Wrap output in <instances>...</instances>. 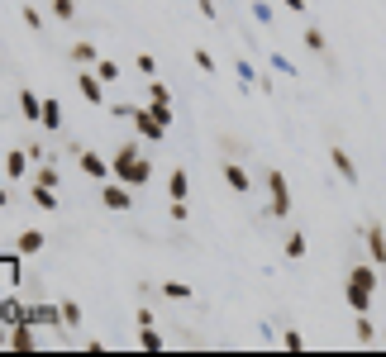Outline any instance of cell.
I'll return each instance as SVG.
<instances>
[{"label": "cell", "instance_id": "1", "mask_svg": "<svg viewBox=\"0 0 386 357\" xmlns=\"http://www.w3.org/2000/svg\"><path fill=\"white\" fill-rule=\"evenodd\" d=\"M114 176H119V181H129V186H148V176H153V167H148V158H143V153H138L134 143H119V148H114Z\"/></svg>", "mask_w": 386, "mask_h": 357}, {"label": "cell", "instance_id": "2", "mask_svg": "<svg viewBox=\"0 0 386 357\" xmlns=\"http://www.w3.org/2000/svg\"><path fill=\"white\" fill-rule=\"evenodd\" d=\"M267 215H276V220H286L291 215V186H286V176H281V167H267Z\"/></svg>", "mask_w": 386, "mask_h": 357}, {"label": "cell", "instance_id": "3", "mask_svg": "<svg viewBox=\"0 0 386 357\" xmlns=\"http://www.w3.org/2000/svg\"><path fill=\"white\" fill-rule=\"evenodd\" d=\"M101 205L105 210H134V186L129 181H119V176H110V181H101Z\"/></svg>", "mask_w": 386, "mask_h": 357}, {"label": "cell", "instance_id": "4", "mask_svg": "<svg viewBox=\"0 0 386 357\" xmlns=\"http://www.w3.org/2000/svg\"><path fill=\"white\" fill-rule=\"evenodd\" d=\"M105 86L110 82H105L96 67H82V72H77V91H82L86 105H105Z\"/></svg>", "mask_w": 386, "mask_h": 357}, {"label": "cell", "instance_id": "5", "mask_svg": "<svg viewBox=\"0 0 386 357\" xmlns=\"http://www.w3.org/2000/svg\"><path fill=\"white\" fill-rule=\"evenodd\" d=\"M134 129H138V138H148V143L167 138V124L153 114V105H134Z\"/></svg>", "mask_w": 386, "mask_h": 357}, {"label": "cell", "instance_id": "6", "mask_svg": "<svg viewBox=\"0 0 386 357\" xmlns=\"http://www.w3.org/2000/svg\"><path fill=\"white\" fill-rule=\"evenodd\" d=\"M77 167H82V176H91V181H110V176H114V167L105 162L101 153H91V148L77 153Z\"/></svg>", "mask_w": 386, "mask_h": 357}, {"label": "cell", "instance_id": "7", "mask_svg": "<svg viewBox=\"0 0 386 357\" xmlns=\"http://www.w3.org/2000/svg\"><path fill=\"white\" fill-rule=\"evenodd\" d=\"M343 301H348L353 314H372V291L362 286L358 276H348V281H343Z\"/></svg>", "mask_w": 386, "mask_h": 357}, {"label": "cell", "instance_id": "8", "mask_svg": "<svg viewBox=\"0 0 386 357\" xmlns=\"http://www.w3.org/2000/svg\"><path fill=\"white\" fill-rule=\"evenodd\" d=\"M220 172H224V186H229L234 195H248L253 191V176H248V167H244V162H224Z\"/></svg>", "mask_w": 386, "mask_h": 357}, {"label": "cell", "instance_id": "9", "mask_svg": "<svg viewBox=\"0 0 386 357\" xmlns=\"http://www.w3.org/2000/svg\"><path fill=\"white\" fill-rule=\"evenodd\" d=\"M329 162H334V172H339V176H343V181H348V186H358V181H362L358 162H353V158H348V153H343V148H339V143H334V148H329Z\"/></svg>", "mask_w": 386, "mask_h": 357}, {"label": "cell", "instance_id": "10", "mask_svg": "<svg viewBox=\"0 0 386 357\" xmlns=\"http://www.w3.org/2000/svg\"><path fill=\"white\" fill-rule=\"evenodd\" d=\"M29 324H34V329H38V324H43V329H57V324H62V305H29Z\"/></svg>", "mask_w": 386, "mask_h": 357}, {"label": "cell", "instance_id": "11", "mask_svg": "<svg viewBox=\"0 0 386 357\" xmlns=\"http://www.w3.org/2000/svg\"><path fill=\"white\" fill-rule=\"evenodd\" d=\"M20 114L29 124H43V96H34L29 86H20Z\"/></svg>", "mask_w": 386, "mask_h": 357}, {"label": "cell", "instance_id": "12", "mask_svg": "<svg viewBox=\"0 0 386 357\" xmlns=\"http://www.w3.org/2000/svg\"><path fill=\"white\" fill-rule=\"evenodd\" d=\"M362 238H367L372 262H377V267H386V234H382V224H367V234H362Z\"/></svg>", "mask_w": 386, "mask_h": 357}, {"label": "cell", "instance_id": "13", "mask_svg": "<svg viewBox=\"0 0 386 357\" xmlns=\"http://www.w3.org/2000/svg\"><path fill=\"white\" fill-rule=\"evenodd\" d=\"M29 200H34V205H38L43 215H57V186H43V181H34Z\"/></svg>", "mask_w": 386, "mask_h": 357}, {"label": "cell", "instance_id": "14", "mask_svg": "<svg viewBox=\"0 0 386 357\" xmlns=\"http://www.w3.org/2000/svg\"><path fill=\"white\" fill-rule=\"evenodd\" d=\"M29 158H34L29 148H10V153H5V176H10V181H20V176H24V167H29Z\"/></svg>", "mask_w": 386, "mask_h": 357}, {"label": "cell", "instance_id": "15", "mask_svg": "<svg viewBox=\"0 0 386 357\" xmlns=\"http://www.w3.org/2000/svg\"><path fill=\"white\" fill-rule=\"evenodd\" d=\"M0 319H5V329H15V324H29V305L24 301H5V310H0Z\"/></svg>", "mask_w": 386, "mask_h": 357}, {"label": "cell", "instance_id": "16", "mask_svg": "<svg viewBox=\"0 0 386 357\" xmlns=\"http://www.w3.org/2000/svg\"><path fill=\"white\" fill-rule=\"evenodd\" d=\"M10 353H34V324H15L10 329Z\"/></svg>", "mask_w": 386, "mask_h": 357}, {"label": "cell", "instance_id": "17", "mask_svg": "<svg viewBox=\"0 0 386 357\" xmlns=\"http://www.w3.org/2000/svg\"><path fill=\"white\" fill-rule=\"evenodd\" d=\"M191 191V176L181 172V167H172V176H167V200H186Z\"/></svg>", "mask_w": 386, "mask_h": 357}, {"label": "cell", "instance_id": "18", "mask_svg": "<svg viewBox=\"0 0 386 357\" xmlns=\"http://www.w3.org/2000/svg\"><path fill=\"white\" fill-rule=\"evenodd\" d=\"M67 57H72L77 67H96V62H101V48H96V43H72Z\"/></svg>", "mask_w": 386, "mask_h": 357}, {"label": "cell", "instance_id": "19", "mask_svg": "<svg viewBox=\"0 0 386 357\" xmlns=\"http://www.w3.org/2000/svg\"><path fill=\"white\" fill-rule=\"evenodd\" d=\"M134 343H138V348H143V353H163V333L153 329V324H138Z\"/></svg>", "mask_w": 386, "mask_h": 357}, {"label": "cell", "instance_id": "20", "mask_svg": "<svg viewBox=\"0 0 386 357\" xmlns=\"http://www.w3.org/2000/svg\"><path fill=\"white\" fill-rule=\"evenodd\" d=\"M234 67H239V91H244V96H248V91H258V86H262V77H258V72H253V67H248V57H239V62H234Z\"/></svg>", "mask_w": 386, "mask_h": 357}, {"label": "cell", "instance_id": "21", "mask_svg": "<svg viewBox=\"0 0 386 357\" xmlns=\"http://www.w3.org/2000/svg\"><path fill=\"white\" fill-rule=\"evenodd\" d=\"M43 243H48V234H43V229H24V234H20V252H38Z\"/></svg>", "mask_w": 386, "mask_h": 357}, {"label": "cell", "instance_id": "22", "mask_svg": "<svg viewBox=\"0 0 386 357\" xmlns=\"http://www.w3.org/2000/svg\"><path fill=\"white\" fill-rule=\"evenodd\" d=\"M0 267H5V281H10V286H20V276H24V262H20L15 252H5V257H0Z\"/></svg>", "mask_w": 386, "mask_h": 357}, {"label": "cell", "instance_id": "23", "mask_svg": "<svg viewBox=\"0 0 386 357\" xmlns=\"http://www.w3.org/2000/svg\"><path fill=\"white\" fill-rule=\"evenodd\" d=\"M82 319H86L82 305H77V301H62V329H82Z\"/></svg>", "mask_w": 386, "mask_h": 357}, {"label": "cell", "instance_id": "24", "mask_svg": "<svg viewBox=\"0 0 386 357\" xmlns=\"http://www.w3.org/2000/svg\"><path fill=\"white\" fill-rule=\"evenodd\" d=\"M48 15H53L57 24H67V20H77V0H53V5H48Z\"/></svg>", "mask_w": 386, "mask_h": 357}, {"label": "cell", "instance_id": "25", "mask_svg": "<svg viewBox=\"0 0 386 357\" xmlns=\"http://www.w3.org/2000/svg\"><path fill=\"white\" fill-rule=\"evenodd\" d=\"M38 129H62V105L57 100H43V124Z\"/></svg>", "mask_w": 386, "mask_h": 357}, {"label": "cell", "instance_id": "26", "mask_svg": "<svg viewBox=\"0 0 386 357\" xmlns=\"http://www.w3.org/2000/svg\"><path fill=\"white\" fill-rule=\"evenodd\" d=\"M353 333H358V343H362V348H367V343H377V338H382V333L372 329V319H367V314H358V324H353Z\"/></svg>", "mask_w": 386, "mask_h": 357}, {"label": "cell", "instance_id": "27", "mask_svg": "<svg viewBox=\"0 0 386 357\" xmlns=\"http://www.w3.org/2000/svg\"><path fill=\"white\" fill-rule=\"evenodd\" d=\"M163 296L167 301H191V286L186 281H163Z\"/></svg>", "mask_w": 386, "mask_h": 357}, {"label": "cell", "instance_id": "28", "mask_svg": "<svg viewBox=\"0 0 386 357\" xmlns=\"http://www.w3.org/2000/svg\"><path fill=\"white\" fill-rule=\"evenodd\" d=\"M305 48L325 57V48H329V43H325V33H320V29H305Z\"/></svg>", "mask_w": 386, "mask_h": 357}, {"label": "cell", "instance_id": "29", "mask_svg": "<svg viewBox=\"0 0 386 357\" xmlns=\"http://www.w3.org/2000/svg\"><path fill=\"white\" fill-rule=\"evenodd\" d=\"M286 257H291V262L305 257V234H286Z\"/></svg>", "mask_w": 386, "mask_h": 357}, {"label": "cell", "instance_id": "30", "mask_svg": "<svg viewBox=\"0 0 386 357\" xmlns=\"http://www.w3.org/2000/svg\"><path fill=\"white\" fill-rule=\"evenodd\" d=\"M148 96H153L158 105H172V86H163V82H148Z\"/></svg>", "mask_w": 386, "mask_h": 357}, {"label": "cell", "instance_id": "31", "mask_svg": "<svg viewBox=\"0 0 386 357\" xmlns=\"http://www.w3.org/2000/svg\"><path fill=\"white\" fill-rule=\"evenodd\" d=\"M34 181H43V186H57L62 191V176H57V167H38V176Z\"/></svg>", "mask_w": 386, "mask_h": 357}, {"label": "cell", "instance_id": "32", "mask_svg": "<svg viewBox=\"0 0 386 357\" xmlns=\"http://www.w3.org/2000/svg\"><path fill=\"white\" fill-rule=\"evenodd\" d=\"M281 343H286V353H305V338H301L296 329H286V333H281Z\"/></svg>", "mask_w": 386, "mask_h": 357}, {"label": "cell", "instance_id": "33", "mask_svg": "<svg viewBox=\"0 0 386 357\" xmlns=\"http://www.w3.org/2000/svg\"><path fill=\"white\" fill-rule=\"evenodd\" d=\"M272 5H267V0H258V5H253V20H258V24H272Z\"/></svg>", "mask_w": 386, "mask_h": 357}, {"label": "cell", "instance_id": "34", "mask_svg": "<svg viewBox=\"0 0 386 357\" xmlns=\"http://www.w3.org/2000/svg\"><path fill=\"white\" fill-rule=\"evenodd\" d=\"M195 67H200V72H215V57H210V48H195Z\"/></svg>", "mask_w": 386, "mask_h": 357}, {"label": "cell", "instance_id": "35", "mask_svg": "<svg viewBox=\"0 0 386 357\" xmlns=\"http://www.w3.org/2000/svg\"><path fill=\"white\" fill-rule=\"evenodd\" d=\"M134 67L143 72V77H153V72H158V62H153V53H138V57H134Z\"/></svg>", "mask_w": 386, "mask_h": 357}, {"label": "cell", "instance_id": "36", "mask_svg": "<svg viewBox=\"0 0 386 357\" xmlns=\"http://www.w3.org/2000/svg\"><path fill=\"white\" fill-rule=\"evenodd\" d=\"M20 20H24L29 29H43V15H38V10H34V5H24V10H20Z\"/></svg>", "mask_w": 386, "mask_h": 357}, {"label": "cell", "instance_id": "37", "mask_svg": "<svg viewBox=\"0 0 386 357\" xmlns=\"http://www.w3.org/2000/svg\"><path fill=\"white\" fill-rule=\"evenodd\" d=\"M96 72H101V77H105V82H114V77H119V67H114L110 57H101V62H96Z\"/></svg>", "mask_w": 386, "mask_h": 357}, {"label": "cell", "instance_id": "38", "mask_svg": "<svg viewBox=\"0 0 386 357\" xmlns=\"http://www.w3.org/2000/svg\"><path fill=\"white\" fill-rule=\"evenodd\" d=\"M272 67H276V72H286V77H296V67H291V62H286L281 53H272Z\"/></svg>", "mask_w": 386, "mask_h": 357}, {"label": "cell", "instance_id": "39", "mask_svg": "<svg viewBox=\"0 0 386 357\" xmlns=\"http://www.w3.org/2000/svg\"><path fill=\"white\" fill-rule=\"evenodd\" d=\"M195 5H200V15H205V20H215V15H220V5H215V0H195Z\"/></svg>", "mask_w": 386, "mask_h": 357}, {"label": "cell", "instance_id": "40", "mask_svg": "<svg viewBox=\"0 0 386 357\" xmlns=\"http://www.w3.org/2000/svg\"><path fill=\"white\" fill-rule=\"evenodd\" d=\"M281 5H286V15H310V10H305V0H281Z\"/></svg>", "mask_w": 386, "mask_h": 357}, {"label": "cell", "instance_id": "41", "mask_svg": "<svg viewBox=\"0 0 386 357\" xmlns=\"http://www.w3.org/2000/svg\"><path fill=\"white\" fill-rule=\"evenodd\" d=\"M382 343H386V329H382Z\"/></svg>", "mask_w": 386, "mask_h": 357}]
</instances>
